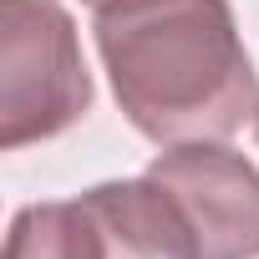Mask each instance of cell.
Segmentation results:
<instances>
[{"label": "cell", "instance_id": "6da1fadb", "mask_svg": "<svg viewBox=\"0 0 259 259\" xmlns=\"http://www.w3.org/2000/svg\"><path fill=\"white\" fill-rule=\"evenodd\" d=\"M92 36L122 117L158 148L224 143L259 107L229 0H102Z\"/></svg>", "mask_w": 259, "mask_h": 259}, {"label": "cell", "instance_id": "7a4b0ae2", "mask_svg": "<svg viewBox=\"0 0 259 259\" xmlns=\"http://www.w3.org/2000/svg\"><path fill=\"white\" fill-rule=\"evenodd\" d=\"M92 112V71L61 0H0V148L61 138Z\"/></svg>", "mask_w": 259, "mask_h": 259}, {"label": "cell", "instance_id": "3957f363", "mask_svg": "<svg viewBox=\"0 0 259 259\" xmlns=\"http://www.w3.org/2000/svg\"><path fill=\"white\" fill-rule=\"evenodd\" d=\"M183 208L203 259H259V168L224 143H178L148 163Z\"/></svg>", "mask_w": 259, "mask_h": 259}, {"label": "cell", "instance_id": "277c9868", "mask_svg": "<svg viewBox=\"0 0 259 259\" xmlns=\"http://www.w3.org/2000/svg\"><path fill=\"white\" fill-rule=\"evenodd\" d=\"M107 259H203L198 239L158 178H112L81 193Z\"/></svg>", "mask_w": 259, "mask_h": 259}, {"label": "cell", "instance_id": "5b68a950", "mask_svg": "<svg viewBox=\"0 0 259 259\" xmlns=\"http://www.w3.org/2000/svg\"><path fill=\"white\" fill-rule=\"evenodd\" d=\"M6 259H107V254L87 203L61 198V203H26L11 219Z\"/></svg>", "mask_w": 259, "mask_h": 259}, {"label": "cell", "instance_id": "8992f818", "mask_svg": "<svg viewBox=\"0 0 259 259\" xmlns=\"http://www.w3.org/2000/svg\"><path fill=\"white\" fill-rule=\"evenodd\" d=\"M254 138H259V107H254Z\"/></svg>", "mask_w": 259, "mask_h": 259}, {"label": "cell", "instance_id": "52a82bcc", "mask_svg": "<svg viewBox=\"0 0 259 259\" xmlns=\"http://www.w3.org/2000/svg\"><path fill=\"white\" fill-rule=\"evenodd\" d=\"M81 6H92V11H97V6H102V0H81Z\"/></svg>", "mask_w": 259, "mask_h": 259}]
</instances>
